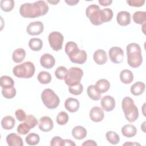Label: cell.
Returning <instances> with one entry per match:
<instances>
[{
  "label": "cell",
  "instance_id": "obj_21",
  "mask_svg": "<svg viewBox=\"0 0 146 146\" xmlns=\"http://www.w3.org/2000/svg\"><path fill=\"white\" fill-rule=\"evenodd\" d=\"M72 135L77 140H82L87 136L86 129L80 125L75 127L72 130Z\"/></svg>",
  "mask_w": 146,
  "mask_h": 146
},
{
  "label": "cell",
  "instance_id": "obj_37",
  "mask_svg": "<svg viewBox=\"0 0 146 146\" xmlns=\"http://www.w3.org/2000/svg\"><path fill=\"white\" fill-rule=\"evenodd\" d=\"M68 115L65 111L60 112L56 116V122L59 125H64L68 121Z\"/></svg>",
  "mask_w": 146,
  "mask_h": 146
},
{
  "label": "cell",
  "instance_id": "obj_47",
  "mask_svg": "<svg viewBox=\"0 0 146 146\" xmlns=\"http://www.w3.org/2000/svg\"><path fill=\"white\" fill-rule=\"evenodd\" d=\"M112 2V0H99V3L103 6H107L110 5Z\"/></svg>",
  "mask_w": 146,
  "mask_h": 146
},
{
  "label": "cell",
  "instance_id": "obj_17",
  "mask_svg": "<svg viewBox=\"0 0 146 146\" xmlns=\"http://www.w3.org/2000/svg\"><path fill=\"white\" fill-rule=\"evenodd\" d=\"M7 144L10 146H22L23 145L22 139L15 133L9 134L6 138Z\"/></svg>",
  "mask_w": 146,
  "mask_h": 146
},
{
  "label": "cell",
  "instance_id": "obj_29",
  "mask_svg": "<svg viewBox=\"0 0 146 146\" xmlns=\"http://www.w3.org/2000/svg\"><path fill=\"white\" fill-rule=\"evenodd\" d=\"M87 95L93 100H99L101 98V94L98 91L94 85H90L87 88Z\"/></svg>",
  "mask_w": 146,
  "mask_h": 146
},
{
  "label": "cell",
  "instance_id": "obj_44",
  "mask_svg": "<svg viewBox=\"0 0 146 146\" xmlns=\"http://www.w3.org/2000/svg\"><path fill=\"white\" fill-rule=\"evenodd\" d=\"M127 3L130 6L141 7L144 5L145 0H128L127 1Z\"/></svg>",
  "mask_w": 146,
  "mask_h": 146
},
{
  "label": "cell",
  "instance_id": "obj_41",
  "mask_svg": "<svg viewBox=\"0 0 146 146\" xmlns=\"http://www.w3.org/2000/svg\"><path fill=\"white\" fill-rule=\"evenodd\" d=\"M103 13V21L104 22H107L112 19L113 14V11L111 9L106 8L102 10Z\"/></svg>",
  "mask_w": 146,
  "mask_h": 146
},
{
  "label": "cell",
  "instance_id": "obj_30",
  "mask_svg": "<svg viewBox=\"0 0 146 146\" xmlns=\"http://www.w3.org/2000/svg\"><path fill=\"white\" fill-rule=\"evenodd\" d=\"M37 79L39 82L41 84H46L51 82L52 77L49 72L43 71L38 74L37 76Z\"/></svg>",
  "mask_w": 146,
  "mask_h": 146
},
{
  "label": "cell",
  "instance_id": "obj_16",
  "mask_svg": "<svg viewBox=\"0 0 146 146\" xmlns=\"http://www.w3.org/2000/svg\"><path fill=\"white\" fill-rule=\"evenodd\" d=\"M93 58L95 62L99 65H103L105 64L108 59L106 52L102 49H98L96 50L94 53Z\"/></svg>",
  "mask_w": 146,
  "mask_h": 146
},
{
  "label": "cell",
  "instance_id": "obj_3",
  "mask_svg": "<svg viewBox=\"0 0 146 146\" xmlns=\"http://www.w3.org/2000/svg\"><path fill=\"white\" fill-rule=\"evenodd\" d=\"M35 66L31 62H25L15 66L13 69V74L19 78H30L35 73Z\"/></svg>",
  "mask_w": 146,
  "mask_h": 146
},
{
  "label": "cell",
  "instance_id": "obj_24",
  "mask_svg": "<svg viewBox=\"0 0 146 146\" xmlns=\"http://www.w3.org/2000/svg\"><path fill=\"white\" fill-rule=\"evenodd\" d=\"M145 85L143 82H137L131 87V92L135 96H138L143 94L145 90Z\"/></svg>",
  "mask_w": 146,
  "mask_h": 146
},
{
  "label": "cell",
  "instance_id": "obj_36",
  "mask_svg": "<svg viewBox=\"0 0 146 146\" xmlns=\"http://www.w3.org/2000/svg\"><path fill=\"white\" fill-rule=\"evenodd\" d=\"M83 90V85L79 82L78 84H76L73 86H69L68 91L69 92L74 95H79L82 94Z\"/></svg>",
  "mask_w": 146,
  "mask_h": 146
},
{
  "label": "cell",
  "instance_id": "obj_9",
  "mask_svg": "<svg viewBox=\"0 0 146 146\" xmlns=\"http://www.w3.org/2000/svg\"><path fill=\"white\" fill-rule=\"evenodd\" d=\"M44 29V26L42 22L35 21L29 24L26 28L27 33L31 35H38L40 34Z\"/></svg>",
  "mask_w": 146,
  "mask_h": 146
},
{
  "label": "cell",
  "instance_id": "obj_46",
  "mask_svg": "<svg viewBox=\"0 0 146 146\" xmlns=\"http://www.w3.org/2000/svg\"><path fill=\"white\" fill-rule=\"evenodd\" d=\"M82 145H90V146H96L97 144L96 143L92 140H87L85 141L83 144Z\"/></svg>",
  "mask_w": 146,
  "mask_h": 146
},
{
  "label": "cell",
  "instance_id": "obj_52",
  "mask_svg": "<svg viewBox=\"0 0 146 146\" xmlns=\"http://www.w3.org/2000/svg\"><path fill=\"white\" fill-rule=\"evenodd\" d=\"M145 121H144V123H143V125L144 126H143V125H141V128L143 129V131L145 132V130H144V128H145Z\"/></svg>",
  "mask_w": 146,
  "mask_h": 146
},
{
  "label": "cell",
  "instance_id": "obj_39",
  "mask_svg": "<svg viewBox=\"0 0 146 146\" xmlns=\"http://www.w3.org/2000/svg\"><path fill=\"white\" fill-rule=\"evenodd\" d=\"M2 94L6 99H12L16 95V90L14 87L9 88H2Z\"/></svg>",
  "mask_w": 146,
  "mask_h": 146
},
{
  "label": "cell",
  "instance_id": "obj_50",
  "mask_svg": "<svg viewBox=\"0 0 146 146\" xmlns=\"http://www.w3.org/2000/svg\"><path fill=\"white\" fill-rule=\"evenodd\" d=\"M47 2H48V3L52 4V5H56V4H57L58 2H59L60 1H47Z\"/></svg>",
  "mask_w": 146,
  "mask_h": 146
},
{
  "label": "cell",
  "instance_id": "obj_31",
  "mask_svg": "<svg viewBox=\"0 0 146 146\" xmlns=\"http://www.w3.org/2000/svg\"><path fill=\"white\" fill-rule=\"evenodd\" d=\"M0 83L2 88H9L14 87V81L10 76L3 75L1 78Z\"/></svg>",
  "mask_w": 146,
  "mask_h": 146
},
{
  "label": "cell",
  "instance_id": "obj_42",
  "mask_svg": "<svg viewBox=\"0 0 146 146\" xmlns=\"http://www.w3.org/2000/svg\"><path fill=\"white\" fill-rule=\"evenodd\" d=\"M25 122L27 124L31 129L34 128L38 124V120L34 115H27L26 119L25 120Z\"/></svg>",
  "mask_w": 146,
  "mask_h": 146
},
{
  "label": "cell",
  "instance_id": "obj_26",
  "mask_svg": "<svg viewBox=\"0 0 146 146\" xmlns=\"http://www.w3.org/2000/svg\"><path fill=\"white\" fill-rule=\"evenodd\" d=\"M120 79L121 82L124 84H129L133 80V75L131 71L125 69L121 71L120 74Z\"/></svg>",
  "mask_w": 146,
  "mask_h": 146
},
{
  "label": "cell",
  "instance_id": "obj_14",
  "mask_svg": "<svg viewBox=\"0 0 146 146\" xmlns=\"http://www.w3.org/2000/svg\"><path fill=\"white\" fill-rule=\"evenodd\" d=\"M40 65L47 69L52 68L55 64L54 57L50 54H44L40 58Z\"/></svg>",
  "mask_w": 146,
  "mask_h": 146
},
{
  "label": "cell",
  "instance_id": "obj_33",
  "mask_svg": "<svg viewBox=\"0 0 146 146\" xmlns=\"http://www.w3.org/2000/svg\"><path fill=\"white\" fill-rule=\"evenodd\" d=\"M39 136L35 133H30L25 138L26 143L30 145H35L39 142Z\"/></svg>",
  "mask_w": 146,
  "mask_h": 146
},
{
  "label": "cell",
  "instance_id": "obj_4",
  "mask_svg": "<svg viewBox=\"0 0 146 146\" xmlns=\"http://www.w3.org/2000/svg\"><path fill=\"white\" fill-rule=\"evenodd\" d=\"M86 15L94 25H100L104 23L102 11L97 5H89L86 10Z\"/></svg>",
  "mask_w": 146,
  "mask_h": 146
},
{
  "label": "cell",
  "instance_id": "obj_32",
  "mask_svg": "<svg viewBox=\"0 0 146 146\" xmlns=\"http://www.w3.org/2000/svg\"><path fill=\"white\" fill-rule=\"evenodd\" d=\"M146 12L141 11H137L135 12L132 15V19L133 21L139 25L144 23L145 21Z\"/></svg>",
  "mask_w": 146,
  "mask_h": 146
},
{
  "label": "cell",
  "instance_id": "obj_23",
  "mask_svg": "<svg viewBox=\"0 0 146 146\" xmlns=\"http://www.w3.org/2000/svg\"><path fill=\"white\" fill-rule=\"evenodd\" d=\"M137 129L135 125L128 124L124 125L121 128V133L123 136L127 137H132L136 135Z\"/></svg>",
  "mask_w": 146,
  "mask_h": 146
},
{
  "label": "cell",
  "instance_id": "obj_34",
  "mask_svg": "<svg viewBox=\"0 0 146 146\" xmlns=\"http://www.w3.org/2000/svg\"><path fill=\"white\" fill-rule=\"evenodd\" d=\"M106 139L111 144L115 145L120 141V137L117 133L113 131H108L106 134Z\"/></svg>",
  "mask_w": 146,
  "mask_h": 146
},
{
  "label": "cell",
  "instance_id": "obj_10",
  "mask_svg": "<svg viewBox=\"0 0 146 146\" xmlns=\"http://www.w3.org/2000/svg\"><path fill=\"white\" fill-rule=\"evenodd\" d=\"M125 117L130 123H132L136 120L139 117V111L135 104H133L126 108L123 110Z\"/></svg>",
  "mask_w": 146,
  "mask_h": 146
},
{
  "label": "cell",
  "instance_id": "obj_22",
  "mask_svg": "<svg viewBox=\"0 0 146 146\" xmlns=\"http://www.w3.org/2000/svg\"><path fill=\"white\" fill-rule=\"evenodd\" d=\"M95 86L98 91L102 94L106 92L110 89V83L107 79H101L96 82Z\"/></svg>",
  "mask_w": 146,
  "mask_h": 146
},
{
  "label": "cell",
  "instance_id": "obj_28",
  "mask_svg": "<svg viewBox=\"0 0 146 146\" xmlns=\"http://www.w3.org/2000/svg\"><path fill=\"white\" fill-rule=\"evenodd\" d=\"M29 46L31 50L38 51L40 50L43 47V42L39 38H33L30 39L29 42Z\"/></svg>",
  "mask_w": 146,
  "mask_h": 146
},
{
  "label": "cell",
  "instance_id": "obj_7",
  "mask_svg": "<svg viewBox=\"0 0 146 146\" xmlns=\"http://www.w3.org/2000/svg\"><path fill=\"white\" fill-rule=\"evenodd\" d=\"M48 40L50 47L53 50L58 51L62 48L64 37L58 31L50 33L48 36Z\"/></svg>",
  "mask_w": 146,
  "mask_h": 146
},
{
  "label": "cell",
  "instance_id": "obj_18",
  "mask_svg": "<svg viewBox=\"0 0 146 146\" xmlns=\"http://www.w3.org/2000/svg\"><path fill=\"white\" fill-rule=\"evenodd\" d=\"M65 108L70 112L77 111L79 108V102L78 99L73 98H67L64 102Z\"/></svg>",
  "mask_w": 146,
  "mask_h": 146
},
{
  "label": "cell",
  "instance_id": "obj_12",
  "mask_svg": "<svg viewBox=\"0 0 146 146\" xmlns=\"http://www.w3.org/2000/svg\"><path fill=\"white\" fill-rule=\"evenodd\" d=\"M101 106L103 110L107 112L111 111L115 107V100L111 96H104L102 99Z\"/></svg>",
  "mask_w": 146,
  "mask_h": 146
},
{
  "label": "cell",
  "instance_id": "obj_11",
  "mask_svg": "<svg viewBox=\"0 0 146 146\" xmlns=\"http://www.w3.org/2000/svg\"><path fill=\"white\" fill-rule=\"evenodd\" d=\"M38 126L40 130L43 132L50 131L54 127L52 119L48 116H43L39 120Z\"/></svg>",
  "mask_w": 146,
  "mask_h": 146
},
{
  "label": "cell",
  "instance_id": "obj_1",
  "mask_svg": "<svg viewBox=\"0 0 146 146\" xmlns=\"http://www.w3.org/2000/svg\"><path fill=\"white\" fill-rule=\"evenodd\" d=\"M48 6L44 1H37L33 3H25L19 8V13L24 18H34L46 15L48 11Z\"/></svg>",
  "mask_w": 146,
  "mask_h": 146
},
{
  "label": "cell",
  "instance_id": "obj_15",
  "mask_svg": "<svg viewBox=\"0 0 146 146\" xmlns=\"http://www.w3.org/2000/svg\"><path fill=\"white\" fill-rule=\"evenodd\" d=\"M116 21L120 26H127L131 22V14L127 11H121L117 14Z\"/></svg>",
  "mask_w": 146,
  "mask_h": 146
},
{
  "label": "cell",
  "instance_id": "obj_38",
  "mask_svg": "<svg viewBox=\"0 0 146 146\" xmlns=\"http://www.w3.org/2000/svg\"><path fill=\"white\" fill-rule=\"evenodd\" d=\"M67 72L68 70L66 67L64 66H59L55 71V75L57 79L63 80L64 79Z\"/></svg>",
  "mask_w": 146,
  "mask_h": 146
},
{
  "label": "cell",
  "instance_id": "obj_48",
  "mask_svg": "<svg viewBox=\"0 0 146 146\" xmlns=\"http://www.w3.org/2000/svg\"><path fill=\"white\" fill-rule=\"evenodd\" d=\"M63 145H69V146L74 145V146H75L76 144L74 141H72L71 140L64 139V140H63Z\"/></svg>",
  "mask_w": 146,
  "mask_h": 146
},
{
  "label": "cell",
  "instance_id": "obj_13",
  "mask_svg": "<svg viewBox=\"0 0 146 146\" xmlns=\"http://www.w3.org/2000/svg\"><path fill=\"white\" fill-rule=\"evenodd\" d=\"M104 113L103 110L98 106L92 107L90 111V117L94 122H99L104 119Z\"/></svg>",
  "mask_w": 146,
  "mask_h": 146
},
{
  "label": "cell",
  "instance_id": "obj_40",
  "mask_svg": "<svg viewBox=\"0 0 146 146\" xmlns=\"http://www.w3.org/2000/svg\"><path fill=\"white\" fill-rule=\"evenodd\" d=\"M30 129L31 128H30V127L27 125V123L24 121L23 123H22L18 125L17 131L19 134L25 135L27 134Z\"/></svg>",
  "mask_w": 146,
  "mask_h": 146
},
{
  "label": "cell",
  "instance_id": "obj_19",
  "mask_svg": "<svg viewBox=\"0 0 146 146\" xmlns=\"http://www.w3.org/2000/svg\"><path fill=\"white\" fill-rule=\"evenodd\" d=\"M87 58V55L86 52L83 50H80L79 52L76 55L69 57L70 60L71 62L74 63H77L79 64H83L86 62Z\"/></svg>",
  "mask_w": 146,
  "mask_h": 146
},
{
  "label": "cell",
  "instance_id": "obj_20",
  "mask_svg": "<svg viewBox=\"0 0 146 146\" xmlns=\"http://www.w3.org/2000/svg\"><path fill=\"white\" fill-rule=\"evenodd\" d=\"M80 49L78 48L77 44L74 42H68L65 46V52L68 57L72 56L78 53Z\"/></svg>",
  "mask_w": 146,
  "mask_h": 146
},
{
  "label": "cell",
  "instance_id": "obj_45",
  "mask_svg": "<svg viewBox=\"0 0 146 146\" xmlns=\"http://www.w3.org/2000/svg\"><path fill=\"white\" fill-rule=\"evenodd\" d=\"M63 139L60 137L55 136L51 139L50 145L51 146H63Z\"/></svg>",
  "mask_w": 146,
  "mask_h": 146
},
{
  "label": "cell",
  "instance_id": "obj_35",
  "mask_svg": "<svg viewBox=\"0 0 146 146\" xmlns=\"http://www.w3.org/2000/svg\"><path fill=\"white\" fill-rule=\"evenodd\" d=\"M14 7V1L13 0H2L1 1V8L5 12H9L13 10Z\"/></svg>",
  "mask_w": 146,
  "mask_h": 146
},
{
  "label": "cell",
  "instance_id": "obj_49",
  "mask_svg": "<svg viewBox=\"0 0 146 146\" xmlns=\"http://www.w3.org/2000/svg\"><path fill=\"white\" fill-rule=\"evenodd\" d=\"M79 2V0H66L65 1V2L67 3L68 5H70V6H73V5H76L78 2Z\"/></svg>",
  "mask_w": 146,
  "mask_h": 146
},
{
  "label": "cell",
  "instance_id": "obj_51",
  "mask_svg": "<svg viewBox=\"0 0 146 146\" xmlns=\"http://www.w3.org/2000/svg\"><path fill=\"white\" fill-rule=\"evenodd\" d=\"M124 145H140V144H138V143H125L123 144Z\"/></svg>",
  "mask_w": 146,
  "mask_h": 146
},
{
  "label": "cell",
  "instance_id": "obj_6",
  "mask_svg": "<svg viewBox=\"0 0 146 146\" xmlns=\"http://www.w3.org/2000/svg\"><path fill=\"white\" fill-rule=\"evenodd\" d=\"M83 75V71L81 68L76 67H71L64 79V82L68 86L75 85L80 82Z\"/></svg>",
  "mask_w": 146,
  "mask_h": 146
},
{
  "label": "cell",
  "instance_id": "obj_43",
  "mask_svg": "<svg viewBox=\"0 0 146 146\" xmlns=\"http://www.w3.org/2000/svg\"><path fill=\"white\" fill-rule=\"evenodd\" d=\"M15 116H16V118L17 119V120L19 121H25V120L26 119V118L27 117V115H26L25 112L22 109L17 110L15 112Z\"/></svg>",
  "mask_w": 146,
  "mask_h": 146
},
{
  "label": "cell",
  "instance_id": "obj_25",
  "mask_svg": "<svg viewBox=\"0 0 146 146\" xmlns=\"http://www.w3.org/2000/svg\"><path fill=\"white\" fill-rule=\"evenodd\" d=\"M15 124V120L11 116H6L1 120L2 127L6 130H10L14 128Z\"/></svg>",
  "mask_w": 146,
  "mask_h": 146
},
{
  "label": "cell",
  "instance_id": "obj_5",
  "mask_svg": "<svg viewBox=\"0 0 146 146\" xmlns=\"http://www.w3.org/2000/svg\"><path fill=\"white\" fill-rule=\"evenodd\" d=\"M41 99L44 106L51 110L58 107L60 103L58 96L50 88H46L43 91L41 94Z\"/></svg>",
  "mask_w": 146,
  "mask_h": 146
},
{
  "label": "cell",
  "instance_id": "obj_27",
  "mask_svg": "<svg viewBox=\"0 0 146 146\" xmlns=\"http://www.w3.org/2000/svg\"><path fill=\"white\" fill-rule=\"evenodd\" d=\"M26 56V51L23 48H19L15 49L12 55L13 60L17 63L22 62Z\"/></svg>",
  "mask_w": 146,
  "mask_h": 146
},
{
  "label": "cell",
  "instance_id": "obj_8",
  "mask_svg": "<svg viewBox=\"0 0 146 146\" xmlns=\"http://www.w3.org/2000/svg\"><path fill=\"white\" fill-rule=\"evenodd\" d=\"M109 56L112 62L119 64L121 63L123 60V50L119 47H112L109 50Z\"/></svg>",
  "mask_w": 146,
  "mask_h": 146
},
{
  "label": "cell",
  "instance_id": "obj_2",
  "mask_svg": "<svg viewBox=\"0 0 146 146\" xmlns=\"http://www.w3.org/2000/svg\"><path fill=\"white\" fill-rule=\"evenodd\" d=\"M126 50L128 64L132 68L139 67L143 62L140 46L136 43H131L127 45Z\"/></svg>",
  "mask_w": 146,
  "mask_h": 146
}]
</instances>
